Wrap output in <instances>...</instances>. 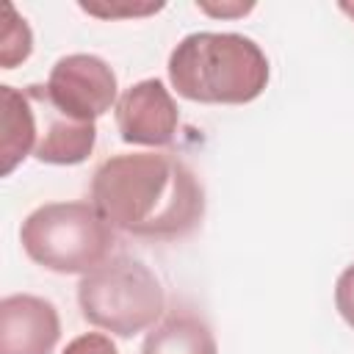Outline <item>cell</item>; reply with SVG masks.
Instances as JSON below:
<instances>
[{
	"label": "cell",
	"instance_id": "cell-1",
	"mask_svg": "<svg viewBox=\"0 0 354 354\" xmlns=\"http://www.w3.org/2000/svg\"><path fill=\"white\" fill-rule=\"evenodd\" d=\"M88 191L100 216L136 238H183L205 216L199 177L169 152L111 155L94 169Z\"/></svg>",
	"mask_w": 354,
	"mask_h": 354
},
{
	"label": "cell",
	"instance_id": "cell-2",
	"mask_svg": "<svg viewBox=\"0 0 354 354\" xmlns=\"http://www.w3.org/2000/svg\"><path fill=\"white\" fill-rule=\"evenodd\" d=\"M169 83L191 102L243 105L257 100L271 77L263 47L243 33L196 30L169 55Z\"/></svg>",
	"mask_w": 354,
	"mask_h": 354
},
{
	"label": "cell",
	"instance_id": "cell-3",
	"mask_svg": "<svg viewBox=\"0 0 354 354\" xmlns=\"http://www.w3.org/2000/svg\"><path fill=\"white\" fill-rule=\"evenodd\" d=\"M3 102V174H11L25 158L50 166H77L97 144V122H80L64 113L41 83L14 88L0 86Z\"/></svg>",
	"mask_w": 354,
	"mask_h": 354
},
{
	"label": "cell",
	"instance_id": "cell-4",
	"mask_svg": "<svg viewBox=\"0 0 354 354\" xmlns=\"http://www.w3.org/2000/svg\"><path fill=\"white\" fill-rule=\"evenodd\" d=\"M19 243L36 266L83 277L111 257L116 235L91 202H47L25 216Z\"/></svg>",
	"mask_w": 354,
	"mask_h": 354
},
{
	"label": "cell",
	"instance_id": "cell-5",
	"mask_svg": "<svg viewBox=\"0 0 354 354\" xmlns=\"http://www.w3.org/2000/svg\"><path fill=\"white\" fill-rule=\"evenodd\" d=\"M80 315L116 337H133L163 315L166 296L160 279L136 257H108L77 282Z\"/></svg>",
	"mask_w": 354,
	"mask_h": 354
},
{
	"label": "cell",
	"instance_id": "cell-6",
	"mask_svg": "<svg viewBox=\"0 0 354 354\" xmlns=\"http://www.w3.org/2000/svg\"><path fill=\"white\" fill-rule=\"evenodd\" d=\"M44 88L64 113L80 122H97L119 102L116 72L105 58L91 53H72L58 58Z\"/></svg>",
	"mask_w": 354,
	"mask_h": 354
},
{
	"label": "cell",
	"instance_id": "cell-7",
	"mask_svg": "<svg viewBox=\"0 0 354 354\" xmlns=\"http://www.w3.org/2000/svg\"><path fill=\"white\" fill-rule=\"evenodd\" d=\"M116 127L124 144L166 147L177 136L180 108L163 80L147 77L122 91L116 108Z\"/></svg>",
	"mask_w": 354,
	"mask_h": 354
},
{
	"label": "cell",
	"instance_id": "cell-8",
	"mask_svg": "<svg viewBox=\"0 0 354 354\" xmlns=\"http://www.w3.org/2000/svg\"><path fill=\"white\" fill-rule=\"evenodd\" d=\"M61 340V318L53 301L33 293H11L0 301V354H53Z\"/></svg>",
	"mask_w": 354,
	"mask_h": 354
},
{
	"label": "cell",
	"instance_id": "cell-9",
	"mask_svg": "<svg viewBox=\"0 0 354 354\" xmlns=\"http://www.w3.org/2000/svg\"><path fill=\"white\" fill-rule=\"evenodd\" d=\"M141 354H218V346L199 315L171 313L144 337Z\"/></svg>",
	"mask_w": 354,
	"mask_h": 354
},
{
	"label": "cell",
	"instance_id": "cell-10",
	"mask_svg": "<svg viewBox=\"0 0 354 354\" xmlns=\"http://www.w3.org/2000/svg\"><path fill=\"white\" fill-rule=\"evenodd\" d=\"M33 53V33L25 17L17 14L11 3L3 6V28H0V66L14 69Z\"/></svg>",
	"mask_w": 354,
	"mask_h": 354
},
{
	"label": "cell",
	"instance_id": "cell-11",
	"mask_svg": "<svg viewBox=\"0 0 354 354\" xmlns=\"http://www.w3.org/2000/svg\"><path fill=\"white\" fill-rule=\"evenodd\" d=\"M80 8L100 19H130V17H149L163 8V3H130V0H80Z\"/></svg>",
	"mask_w": 354,
	"mask_h": 354
},
{
	"label": "cell",
	"instance_id": "cell-12",
	"mask_svg": "<svg viewBox=\"0 0 354 354\" xmlns=\"http://www.w3.org/2000/svg\"><path fill=\"white\" fill-rule=\"evenodd\" d=\"M335 307L340 318L354 329V263L346 266L335 282Z\"/></svg>",
	"mask_w": 354,
	"mask_h": 354
},
{
	"label": "cell",
	"instance_id": "cell-13",
	"mask_svg": "<svg viewBox=\"0 0 354 354\" xmlns=\"http://www.w3.org/2000/svg\"><path fill=\"white\" fill-rule=\"evenodd\" d=\"M61 354H119V348L113 346V340L108 335L86 332V335H77L75 340H69Z\"/></svg>",
	"mask_w": 354,
	"mask_h": 354
},
{
	"label": "cell",
	"instance_id": "cell-14",
	"mask_svg": "<svg viewBox=\"0 0 354 354\" xmlns=\"http://www.w3.org/2000/svg\"><path fill=\"white\" fill-rule=\"evenodd\" d=\"M196 8L207 17H221V19H232V17H243L254 8V3H207V0H199Z\"/></svg>",
	"mask_w": 354,
	"mask_h": 354
},
{
	"label": "cell",
	"instance_id": "cell-15",
	"mask_svg": "<svg viewBox=\"0 0 354 354\" xmlns=\"http://www.w3.org/2000/svg\"><path fill=\"white\" fill-rule=\"evenodd\" d=\"M340 11H343V14H348V17L354 19V3H340Z\"/></svg>",
	"mask_w": 354,
	"mask_h": 354
}]
</instances>
